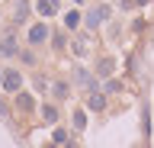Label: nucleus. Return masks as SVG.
<instances>
[{"label":"nucleus","mask_w":154,"mask_h":148,"mask_svg":"<svg viewBox=\"0 0 154 148\" xmlns=\"http://www.w3.org/2000/svg\"><path fill=\"white\" fill-rule=\"evenodd\" d=\"M77 80H80V84H84V87H93V77H90V74H87L84 68L77 71Z\"/></svg>","instance_id":"12"},{"label":"nucleus","mask_w":154,"mask_h":148,"mask_svg":"<svg viewBox=\"0 0 154 148\" xmlns=\"http://www.w3.org/2000/svg\"><path fill=\"white\" fill-rule=\"evenodd\" d=\"M0 84H3V71H0Z\"/></svg>","instance_id":"16"},{"label":"nucleus","mask_w":154,"mask_h":148,"mask_svg":"<svg viewBox=\"0 0 154 148\" xmlns=\"http://www.w3.org/2000/svg\"><path fill=\"white\" fill-rule=\"evenodd\" d=\"M106 16H109V7H93V10L87 13V26H90V29H96Z\"/></svg>","instance_id":"2"},{"label":"nucleus","mask_w":154,"mask_h":148,"mask_svg":"<svg viewBox=\"0 0 154 148\" xmlns=\"http://www.w3.org/2000/svg\"><path fill=\"white\" fill-rule=\"evenodd\" d=\"M100 74H103V77H109V74H112V61H109V58L100 61Z\"/></svg>","instance_id":"13"},{"label":"nucleus","mask_w":154,"mask_h":148,"mask_svg":"<svg viewBox=\"0 0 154 148\" xmlns=\"http://www.w3.org/2000/svg\"><path fill=\"white\" fill-rule=\"evenodd\" d=\"M45 39H48V29L42 26V23H35V26L29 29V42H32V45H38V42H45Z\"/></svg>","instance_id":"5"},{"label":"nucleus","mask_w":154,"mask_h":148,"mask_svg":"<svg viewBox=\"0 0 154 148\" xmlns=\"http://www.w3.org/2000/svg\"><path fill=\"white\" fill-rule=\"evenodd\" d=\"M135 3H138V7H144V3H148V0H135Z\"/></svg>","instance_id":"15"},{"label":"nucleus","mask_w":154,"mask_h":148,"mask_svg":"<svg viewBox=\"0 0 154 148\" xmlns=\"http://www.w3.org/2000/svg\"><path fill=\"white\" fill-rule=\"evenodd\" d=\"M87 103H90V109H103V106H106V100L100 97V93H90V100H87Z\"/></svg>","instance_id":"8"},{"label":"nucleus","mask_w":154,"mask_h":148,"mask_svg":"<svg viewBox=\"0 0 154 148\" xmlns=\"http://www.w3.org/2000/svg\"><path fill=\"white\" fill-rule=\"evenodd\" d=\"M0 55H19V49H16V39H13V36H3V39H0Z\"/></svg>","instance_id":"4"},{"label":"nucleus","mask_w":154,"mask_h":148,"mask_svg":"<svg viewBox=\"0 0 154 148\" xmlns=\"http://www.w3.org/2000/svg\"><path fill=\"white\" fill-rule=\"evenodd\" d=\"M35 10L42 16H55L58 13V0H35Z\"/></svg>","instance_id":"3"},{"label":"nucleus","mask_w":154,"mask_h":148,"mask_svg":"<svg viewBox=\"0 0 154 148\" xmlns=\"http://www.w3.org/2000/svg\"><path fill=\"white\" fill-rule=\"evenodd\" d=\"M42 116H45L48 122H58V109L55 106H45V109H42Z\"/></svg>","instance_id":"14"},{"label":"nucleus","mask_w":154,"mask_h":148,"mask_svg":"<svg viewBox=\"0 0 154 148\" xmlns=\"http://www.w3.org/2000/svg\"><path fill=\"white\" fill-rule=\"evenodd\" d=\"M16 103H19V109H32V106H35L29 93H19V100H16Z\"/></svg>","instance_id":"10"},{"label":"nucleus","mask_w":154,"mask_h":148,"mask_svg":"<svg viewBox=\"0 0 154 148\" xmlns=\"http://www.w3.org/2000/svg\"><path fill=\"white\" fill-rule=\"evenodd\" d=\"M84 126H87V116L77 109V113H74V129H77V132H84Z\"/></svg>","instance_id":"11"},{"label":"nucleus","mask_w":154,"mask_h":148,"mask_svg":"<svg viewBox=\"0 0 154 148\" xmlns=\"http://www.w3.org/2000/svg\"><path fill=\"white\" fill-rule=\"evenodd\" d=\"M64 26H67V29H77V26H80V13H67V16H64Z\"/></svg>","instance_id":"7"},{"label":"nucleus","mask_w":154,"mask_h":148,"mask_svg":"<svg viewBox=\"0 0 154 148\" xmlns=\"http://www.w3.org/2000/svg\"><path fill=\"white\" fill-rule=\"evenodd\" d=\"M51 93H55L58 100H64L67 97V84H64V80H55V84H51Z\"/></svg>","instance_id":"6"},{"label":"nucleus","mask_w":154,"mask_h":148,"mask_svg":"<svg viewBox=\"0 0 154 148\" xmlns=\"http://www.w3.org/2000/svg\"><path fill=\"white\" fill-rule=\"evenodd\" d=\"M0 87L7 90V93H16V90L23 87V74H19V71H7V74H3V84H0Z\"/></svg>","instance_id":"1"},{"label":"nucleus","mask_w":154,"mask_h":148,"mask_svg":"<svg viewBox=\"0 0 154 148\" xmlns=\"http://www.w3.org/2000/svg\"><path fill=\"white\" fill-rule=\"evenodd\" d=\"M77 3H87V0H77Z\"/></svg>","instance_id":"17"},{"label":"nucleus","mask_w":154,"mask_h":148,"mask_svg":"<svg viewBox=\"0 0 154 148\" xmlns=\"http://www.w3.org/2000/svg\"><path fill=\"white\" fill-rule=\"evenodd\" d=\"M16 23H26V0H16Z\"/></svg>","instance_id":"9"}]
</instances>
